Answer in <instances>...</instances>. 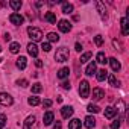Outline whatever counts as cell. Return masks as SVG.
Segmentation results:
<instances>
[{
  "label": "cell",
  "instance_id": "1",
  "mask_svg": "<svg viewBox=\"0 0 129 129\" xmlns=\"http://www.w3.org/2000/svg\"><path fill=\"white\" fill-rule=\"evenodd\" d=\"M69 58H70V52H69L67 47H59L55 53V61L56 62H66V61H69Z\"/></svg>",
  "mask_w": 129,
  "mask_h": 129
},
{
  "label": "cell",
  "instance_id": "2",
  "mask_svg": "<svg viewBox=\"0 0 129 129\" xmlns=\"http://www.w3.org/2000/svg\"><path fill=\"white\" fill-rule=\"evenodd\" d=\"M27 34H29V37H30L32 43H38V41H41V40H43V32H41L38 27H34V26L27 27Z\"/></svg>",
  "mask_w": 129,
  "mask_h": 129
},
{
  "label": "cell",
  "instance_id": "3",
  "mask_svg": "<svg viewBox=\"0 0 129 129\" xmlns=\"http://www.w3.org/2000/svg\"><path fill=\"white\" fill-rule=\"evenodd\" d=\"M79 94H81L82 99H87L90 96V84H88V81H81V84H79Z\"/></svg>",
  "mask_w": 129,
  "mask_h": 129
},
{
  "label": "cell",
  "instance_id": "4",
  "mask_svg": "<svg viewBox=\"0 0 129 129\" xmlns=\"http://www.w3.org/2000/svg\"><path fill=\"white\" fill-rule=\"evenodd\" d=\"M12 103H14V99L11 97V94H8V93H0V105L11 106Z\"/></svg>",
  "mask_w": 129,
  "mask_h": 129
},
{
  "label": "cell",
  "instance_id": "5",
  "mask_svg": "<svg viewBox=\"0 0 129 129\" xmlns=\"http://www.w3.org/2000/svg\"><path fill=\"white\" fill-rule=\"evenodd\" d=\"M35 126H37V117L35 115H29L23 123V129H35Z\"/></svg>",
  "mask_w": 129,
  "mask_h": 129
},
{
  "label": "cell",
  "instance_id": "6",
  "mask_svg": "<svg viewBox=\"0 0 129 129\" xmlns=\"http://www.w3.org/2000/svg\"><path fill=\"white\" fill-rule=\"evenodd\" d=\"M9 21H11L12 24H15V26H20V24H23L24 18H23V15H20L18 12H12V14L9 15Z\"/></svg>",
  "mask_w": 129,
  "mask_h": 129
},
{
  "label": "cell",
  "instance_id": "7",
  "mask_svg": "<svg viewBox=\"0 0 129 129\" xmlns=\"http://www.w3.org/2000/svg\"><path fill=\"white\" fill-rule=\"evenodd\" d=\"M96 8H97V11H99V14H100V17L103 18V20H106L108 18V14H106V8H105V5L100 2V0H96Z\"/></svg>",
  "mask_w": 129,
  "mask_h": 129
},
{
  "label": "cell",
  "instance_id": "8",
  "mask_svg": "<svg viewBox=\"0 0 129 129\" xmlns=\"http://www.w3.org/2000/svg\"><path fill=\"white\" fill-rule=\"evenodd\" d=\"M58 27H59L61 32H70V30H72V23L67 21V20H59Z\"/></svg>",
  "mask_w": 129,
  "mask_h": 129
},
{
  "label": "cell",
  "instance_id": "9",
  "mask_svg": "<svg viewBox=\"0 0 129 129\" xmlns=\"http://www.w3.org/2000/svg\"><path fill=\"white\" fill-rule=\"evenodd\" d=\"M114 109H115V114H120V115L123 117V115H124V111H126V103H124L123 100H118Z\"/></svg>",
  "mask_w": 129,
  "mask_h": 129
},
{
  "label": "cell",
  "instance_id": "10",
  "mask_svg": "<svg viewBox=\"0 0 129 129\" xmlns=\"http://www.w3.org/2000/svg\"><path fill=\"white\" fill-rule=\"evenodd\" d=\"M103 97H105V91L102 88H94L93 90V100L94 102H97V100H100Z\"/></svg>",
  "mask_w": 129,
  "mask_h": 129
},
{
  "label": "cell",
  "instance_id": "11",
  "mask_svg": "<svg viewBox=\"0 0 129 129\" xmlns=\"http://www.w3.org/2000/svg\"><path fill=\"white\" fill-rule=\"evenodd\" d=\"M84 124H85V127H87V129H93V127L96 126V118H94L93 115H88V117H85Z\"/></svg>",
  "mask_w": 129,
  "mask_h": 129
},
{
  "label": "cell",
  "instance_id": "12",
  "mask_svg": "<svg viewBox=\"0 0 129 129\" xmlns=\"http://www.w3.org/2000/svg\"><path fill=\"white\" fill-rule=\"evenodd\" d=\"M61 115H62L64 118L72 117V115H73V106H62V109H61Z\"/></svg>",
  "mask_w": 129,
  "mask_h": 129
},
{
  "label": "cell",
  "instance_id": "13",
  "mask_svg": "<svg viewBox=\"0 0 129 129\" xmlns=\"http://www.w3.org/2000/svg\"><path fill=\"white\" fill-rule=\"evenodd\" d=\"M27 53H29L30 56L37 58V55H38V47H37L35 43H29V44H27Z\"/></svg>",
  "mask_w": 129,
  "mask_h": 129
},
{
  "label": "cell",
  "instance_id": "14",
  "mask_svg": "<svg viewBox=\"0 0 129 129\" xmlns=\"http://www.w3.org/2000/svg\"><path fill=\"white\" fill-rule=\"evenodd\" d=\"M53 112L52 111H47L46 114H44V117H43V121H44V124L46 126H49V124H52V121H53Z\"/></svg>",
  "mask_w": 129,
  "mask_h": 129
},
{
  "label": "cell",
  "instance_id": "15",
  "mask_svg": "<svg viewBox=\"0 0 129 129\" xmlns=\"http://www.w3.org/2000/svg\"><path fill=\"white\" fill-rule=\"evenodd\" d=\"M96 73V62L93 61V62H90L88 66H87V69H85V75L87 76H93Z\"/></svg>",
  "mask_w": 129,
  "mask_h": 129
},
{
  "label": "cell",
  "instance_id": "16",
  "mask_svg": "<svg viewBox=\"0 0 129 129\" xmlns=\"http://www.w3.org/2000/svg\"><path fill=\"white\" fill-rule=\"evenodd\" d=\"M108 62L111 64V69H112L114 72H118V70L121 69V66H120V62H118V61H117L115 58H109V59H108Z\"/></svg>",
  "mask_w": 129,
  "mask_h": 129
},
{
  "label": "cell",
  "instance_id": "17",
  "mask_svg": "<svg viewBox=\"0 0 129 129\" xmlns=\"http://www.w3.org/2000/svg\"><path fill=\"white\" fill-rule=\"evenodd\" d=\"M26 66H27V59H26V56H20V58L17 59V67H18L20 70H24Z\"/></svg>",
  "mask_w": 129,
  "mask_h": 129
},
{
  "label": "cell",
  "instance_id": "18",
  "mask_svg": "<svg viewBox=\"0 0 129 129\" xmlns=\"http://www.w3.org/2000/svg\"><path fill=\"white\" fill-rule=\"evenodd\" d=\"M120 26H121V34H123V35H127V34H129V27H127V18H126V17L121 18Z\"/></svg>",
  "mask_w": 129,
  "mask_h": 129
},
{
  "label": "cell",
  "instance_id": "19",
  "mask_svg": "<svg viewBox=\"0 0 129 129\" xmlns=\"http://www.w3.org/2000/svg\"><path fill=\"white\" fill-rule=\"evenodd\" d=\"M62 12L64 14H72L73 12V5L69 2H62Z\"/></svg>",
  "mask_w": 129,
  "mask_h": 129
},
{
  "label": "cell",
  "instance_id": "20",
  "mask_svg": "<svg viewBox=\"0 0 129 129\" xmlns=\"http://www.w3.org/2000/svg\"><path fill=\"white\" fill-rule=\"evenodd\" d=\"M69 75H70L69 67H62V69L58 72V78H59V79H66V78H69Z\"/></svg>",
  "mask_w": 129,
  "mask_h": 129
},
{
  "label": "cell",
  "instance_id": "21",
  "mask_svg": "<svg viewBox=\"0 0 129 129\" xmlns=\"http://www.w3.org/2000/svg\"><path fill=\"white\" fill-rule=\"evenodd\" d=\"M96 62H99V64H103V66H105V64L108 62V58H106V55H105L103 52H99V53H97V56H96Z\"/></svg>",
  "mask_w": 129,
  "mask_h": 129
},
{
  "label": "cell",
  "instance_id": "22",
  "mask_svg": "<svg viewBox=\"0 0 129 129\" xmlns=\"http://www.w3.org/2000/svg\"><path fill=\"white\" fill-rule=\"evenodd\" d=\"M108 82H109L111 87H117V88L120 87V81H118L114 75H108Z\"/></svg>",
  "mask_w": 129,
  "mask_h": 129
},
{
  "label": "cell",
  "instance_id": "23",
  "mask_svg": "<svg viewBox=\"0 0 129 129\" xmlns=\"http://www.w3.org/2000/svg\"><path fill=\"white\" fill-rule=\"evenodd\" d=\"M105 117L109 118V120L114 118V117H115V109H114L112 106H106V108H105Z\"/></svg>",
  "mask_w": 129,
  "mask_h": 129
},
{
  "label": "cell",
  "instance_id": "24",
  "mask_svg": "<svg viewBox=\"0 0 129 129\" xmlns=\"http://www.w3.org/2000/svg\"><path fill=\"white\" fill-rule=\"evenodd\" d=\"M81 126H82V123H81L79 118H73L69 123V129H81Z\"/></svg>",
  "mask_w": 129,
  "mask_h": 129
},
{
  "label": "cell",
  "instance_id": "25",
  "mask_svg": "<svg viewBox=\"0 0 129 129\" xmlns=\"http://www.w3.org/2000/svg\"><path fill=\"white\" fill-rule=\"evenodd\" d=\"M44 20L49 21V23H52V24H55V23H56V15H55L53 12H46V14H44Z\"/></svg>",
  "mask_w": 129,
  "mask_h": 129
},
{
  "label": "cell",
  "instance_id": "26",
  "mask_svg": "<svg viewBox=\"0 0 129 129\" xmlns=\"http://www.w3.org/2000/svg\"><path fill=\"white\" fill-rule=\"evenodd\" d=\"M96 73H97L96 76H97V81H99V82H102V81H105V79L108 78V72H106L105 69H102V70H99V72H96Z\"/></svg>",
  "mask_w": 129,
  "mask_h": 129
},
{
  "label": "cell",
  "instance_id": "27",
  "mask_svg": "<svg viewBox=\"0 0 129 129\" xmlns=\"http://www.w3.org/2000/svg\"><path fill=\"white\" fill-rule=\"evenodd\" d=\"M27 103H29L30 106H37V105L41 103V100H40V97H37V96H30V97L27 99Z\"/></svg>",
  "mask_w": 129,
  "mask_h": 129
},
{
  "label": "cell",
  "instance_id": "28",
  "mask_svg": "<svg viewBox=\"0 0 129 129\" xmlns=\"http://www.w3.org/2000/svg\"><path fill=\"white\" fill-rule=\"evenodd\" d=\"M9 52L11 53H18L20 52V43H11L9 44Z\"/></svg>",
  "mask_w": 129,
  "mask_h": 129
},
{
  "label": "cell",
  "instance_id": "29",
  "mask_svg": "<svg viewBox=\"0 0 129 129\" xmlns=\"http://www.w3.org/2000/svg\"><path fill=\"white\" fill-rule=\"evenodd\" d=\"M47 40H49L50 43H58V41H59V35L55 34V32H50V34L47 35Z\"/></svg>",
  "mask_w": 129,
  "mask_h": 129
},
{
  "label": "cell",
  "instance_id": "30",
  "mask_svg": "<svg viewBox=\"0 0 129 129\" xmlns=\"http://www.w3.org/2000/svg\"><path fill=\"white\" fill-rule=\"evenodd\" d=\"M9 6L14 9V11H18L21 8V2H18V0H11L9 2Z\"/></svg>",
  "mask_w": 129,
  "mask_h": 129
},
{
  "label": "cell",
  "instance_id": "31",
  "mask_svg": "<svg viewBox=\"0 0 129 129\" xmlns=\"http://www.w3.org/2000/svg\"><path fill=\"white\" fill-rule=\"evenodd\" d=\"M87 111H88V112H93V114H97V112L100 111V108H99L97 105H93V103H90V105L87 106Z\"/></svg>",
  "mask_w": 129,
  "mask_h": 129
},
{
  "label": "cell",
  "instance_id": "32",
  "mask_svg": "<svg viewBox=\"0 0 129 129\" xmlns=\"http://www.w3.org/2000/svg\"><path fill=\"white\" fill-rule=\"evenodd\" d=\"M91 56H93V55H91V52H85V53H84V55L81 56V59H79V61H81V64L87 62V61H88V59H90Z\"/></svg>",
  "mask_w": 129,
  "mask_h": 129
},
{
  "label": "cell",
  "instance_id": "33",
  "mask_svg": "<svg viewBox=\"0 0 129 129\" xmlns=\"http://www.w3.org/2000/svg\"><path fill=\"white\" fill-rule=\"evenodd\" d=\"M41 90H43V87H41V84H38V82H37V84H34V85H32V93H35V94H38V93H40Z\"/></svg>",
  "mask_w": 129,
  "mask_h": 129
},
{
  "label": "cell",
  "instance_id": "34",
  "mask_svg": "<svg viewBox=\"0 0 129 129\" xmlns=\"http://www.w3.org/2000/svg\"><path fill=\"white\" fill-rule=\"evenodd\" d=\"M94 43H96V46H102V44H103L102 35H96V37H94Z\"/></svg>",
  "mask_w": 129,
  "mask_h": 129
},
{
  "label": "cell",
  "instance_id": "35",
  "mask_svg": "<svg viewBox=\"0 0 129 129\" xmlns=\"http://www.w3.org/2000/svg\"><path fill=\"white\" fill-rule=\"evenodd\" d=\"M111 129H120V118H115L111 123Z\"/></svg>",
  "mask_w": 129,
  "mask_h": 129
},
{
  "label": "cell",
  "instance_id": "36",
  "mask_svg": "<svg viewBox=\"0 0 129 129\" xmlns=\"http://www.w3.org/2000/svg\"><path fill=\"white\" fill-rule=\"evenodd\" d=\"M6 124V115L5 114H0V129Z\"/></svg>",
  "mask_w": 129,
  "mask_h": 129
},
{
  "label": "cell",
  "instance_id": "37",
  "mask_svg": "<svg viewBox=\"0 0 129 129\" xmlns=\"http://www.w3.org/2000/svg\"><path fill=\"white\" fill-rule=\"evenodd\" d=\"M41 49H43L44 52H50V49H52V46H50V43H43V46H41Z\"/></svg>",
  "mask_w": 129,
  "mask_h": 129
},
{
  "label": "cell",
  "instance_id": "38",
  "mask_svg": "<svg viewBox=\"0 0 129 129\" xmlns=\"http://www.w3.org/2000/svg\"><path fill=\"white\" fill-rule=\"evenodd\" d=\"M17 85H20V87H23V88H24V87H27V85H29V82H27L26 79H20V81H17Z\"/></svg>",
  "mask_w": 129,
  "mask_h": 129
},
{
  "label": "cell",
  "instance_id": "39",
  "mask_svg": "<svg viewBox=\"0 0 129 129\" xmlns=\"http://www.w3.org/2000/svg\"><path fill=\"white\" fill-rule=\"evenodd\" d=\"M62 88H64V90H70V88H72L70 82H69V81H64V82H62Z\"/></svg>",
  "mask_w": 129,
  "mask_h": 129
},
{
  "label": "cell",
  "instance_id": "40",
  "mask_svg": "<svg viewBox=\"0 0 129 129\" xmlns=\"http://www.w3.org/2000/svg\"><path fill=\"white\" fill-rule=\"evenodd\" d=\"M43 106H44V108H50V106H52V100H50V99H46V100L43 102Z\"/></svg>",
  "mask_w": 129,
  "mask_h": 129
},
{
  "label": "cell",
  "instance_id": "41",
  "mask_svg": "<svg viewBox=\"0 0 129 129\" xmlns=\"http://www.w3.org/2000/svg\"><path fill=\"white\" fill-rule=\"evenodd\" d=\"M112 44H114V47H115V49H118V50H121V46H120V43H118L117 40H114V41H112Z\"/></svg>",
  "mask_w": 129,
  "mask_h": 129
},
{
  "label": "cell",
  "instance_id": "42",
  "mask_svg": "<svg viewBox=\"0 0 129 129\" xmlns=\"http://www.w3.org/2000/svg\"><path fill=\"white\" fill-rule=\"evenodd\" d=\"M35 66L37 67H43V61L41 59H35Z\"/></svg>",
  "mask_w": 129,
  "mask_h": 129
},
{
  "label": "cell",
  "instance_id": "43",
  "mask_svg": "<svg viewBox=\"0 0 129 129\" xmlns=\"http://www.w3.org/2000/svg\"><path fill=\"white\" fill-rule=\"evenodd\" d=\"M3 38H5V41H11V35H9L8 32H6V34L3 35Z\"/></svg>",
  "mask_w": 129,
  "mask_h": 129
},
{
  "label": "cell",
  "instance_id": "44",
  "mask_svg": "<svg viewBox=\"0 0 129 129\" xmlns=\"http://www.w3.org/2000/svg\"><path fill=\"white\" fill-rule=\"evenodd\" d=\"M75 47H76V50H78V52H81V50H82V44H79V43H76V46H75Z\"/></svg>",
  "mask_w": 129,
  "mask_h": 129
},
{
  "label": "cell",
  "instance_id": "45",
  "mask_svg": "<svg viewBox=\"0 0 129 129\" xmlns=\"http://www.w3.org/2000/svg\"><path fill=\"white\" fill-rule=\"evenodd\" d=\"M53 129H61V123H59V121H56V123H55V126H53Z\"/></svg>",
  "mask_w": 129,
  "mask_h": 129
},
{
  "label": "cell",
  "instance_id": "46",
  "mask_svg": "<svg viewBox=\"0 0 129 129\" xmlns=\"http://www.w3.org/2000/svg\"><path fill=\"white\" fill-rule=\"evenodd\" d=\"M35 5H37V6H38V8H41V6H43V5H44V3H43V2H37V3H35Z\"/></svg>",
  "mask_w": 129,
  "mask_h": 129
},
{
  "label": "cell",
  "instance_id": "47",
  "mask_svg": "<svg viewBox=\"0 0 129 129\" xmlns=\"http://www.w3.org/2000/svg\"><path fill=\"white\" fill-rule=\"evenodd\" d=\"M0 52H2V47H0Z\"/></svg>",
  "mask_w": 129,
  "mask_h": 129
}]
</instances>
